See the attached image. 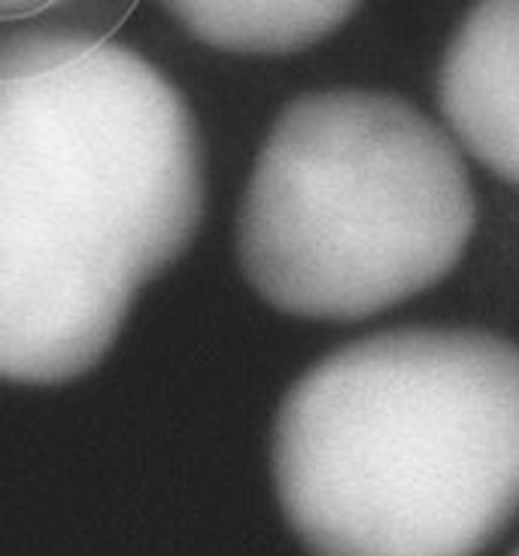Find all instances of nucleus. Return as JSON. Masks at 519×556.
<instances>
[{
	"instance_id": "nucleus-7",
	"label": "nucleus",
	"mask_w": 519,
	"mask_h": 556,
	"mask_svg": "<svg viewBox=\"0 0 519 556\" xmlns=\"http://www.w3.org/2000/svg\"><path fill=\"white\" fill-rule=\"evenodd\" d=\"M514 556H519V547H517V551H514Z\"/></svg>"
},
{
	"instance_id": "nucleus-1",
	"label": "nucleus",
	"mask_w": 519,
	"mask_h": 556,
	"mask_svg": "<svg viewBox=\"0 0 519 556\" xmlns=\"http://www.w3.org/2000/svg\"><path fill=\"white\" fill-rule=\"evenodd\" d=\"M207 201L189 101L128 46L0 37V380L67 383L113 350L137 292Z\"/></svg>"
},
{
	"instance_id": "nucleus-4",
	"label": "nucleus",
	"mask_w": 519,
	"mask_h": 556,
	"mask_svg": "<svg viewBox=\"0 0 519 556\" xmlns=\"http://www.w3.org/2000/svg\"><path fill=\"white\" fill-rule=\"evenodd\" d=\"M446 135L519 189V0H477L438 71Z\"/></svg>"
},
{
	"instance_id": "nucleus-5",
	"label": "nucleus",
	"mask_w": 519,
	"mask_h": 556,
	"mask_svg": "<svg viewBox=\"0 0 519 556\" xmlns=\"http://www.w3.org/2000/svg\"><path fill=\"white\" fill-rule=\"evenodd\" d=\"M198 43L231 55H295L341 30L362 0H159Z\"/></svg>"
},
{
	"instance_id": "nucleus-2",
	"label": "nucleus",
	"mask_w": 519,
	"mask_h": 556,
	"mask_svg": "<svg viewBox=\"0 0 519 556\" xmlns=\"http://www.w3.org/2000/svg\"><path fill=\"white\" fill-rule=\"evenodd\" d=\"M270 466L311 556H480L519 514V346L465 326L358 338L286 392Z\"/></svg>"
},
{
	"instance_id": "nucleus-6",
	"label": "nucleus",
	"mask_w": 519,
	"mask_h": 556,
	"mask_svg": "<svg viewBox=\"0 0 519 556\" xmlns=\"http://www.w3.org/2000/svg\"><path fill=\"white\" fill-rule=\"evenodd\" d=\"M64 0H0V18H22V15L43 13Z\"/></svg>"
},
{
	"instance_id": "nucleus-3",
	"label": "nucleus",
	"mask_w": 519,
	"mask_h": 556,
	"mask_svg": "<svg viewBox=\"0 0 519 556\" xmlns=\"http://www.w3.org/2000/svg\"><path fill=\"white\" fill-rule=\"evenodd\" d=\"M474 226L465 155L426 113L387 91H311L255 159L238 262L280 314L356 323L441 283Z\"/></svg>"
}]
</instances>
